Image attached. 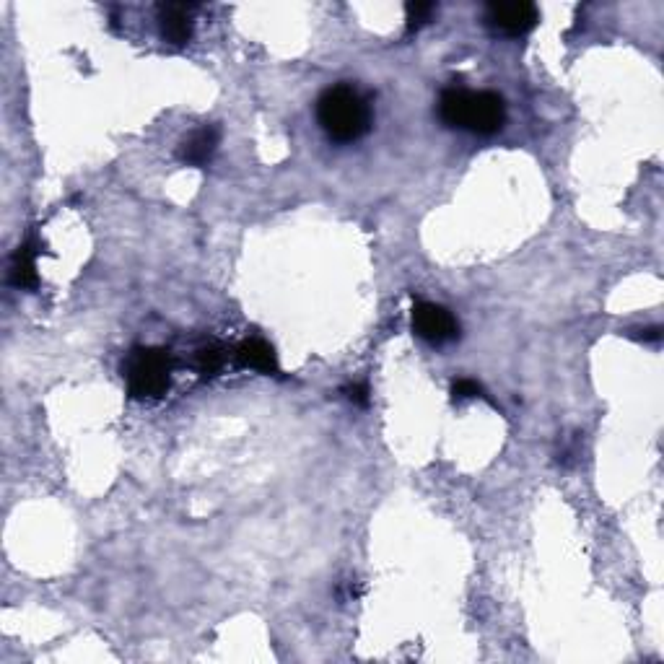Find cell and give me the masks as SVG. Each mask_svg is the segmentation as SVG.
I'll return each mask as SVG.
<instances>
[{
	"instance_id": "cell-3",
	"label": "cell",
	"mask_w": 664,
	"mask_h": 664,
	"mask_svg": "<svg viewBox=\"0 0 664 664\" xmlns=\"http://www.w3.org/2000/svg\"><path fill=\"white\" fill-rule=\"evenodd\" d=\"M172 353L164 348H135L122 366L133 400H159L172 384Z\"/></svg>"
},
{
	"instance_id": "cell-12",
	"label": "cell",
	"mask_w": 664,
	"mask_h": 664,
	"mask_svg": "<svg viewBox=\"0 0 664 664\" xmlns=\"http://www.w3.org/2000/svg\"><path fill=\"white\" fill-rule=\"evenodd\" d=\"M452 397L454 400H473V397H483V387L475 379H457L452 384Z\"/></svg>"
},
{
	"instance_id": "cell-7",
	"label": "cell",
	"mask_w": 664,
	"mask_h": 664,
	"mask_svg": "<svg viewBox=\"0 0 664 664\" xmlns=\"http://www.w3.org/2000/svg\"><path fill=\"white\" fill-rule=\"evenodd\" d=\"M218 141H221V130L216 125H205V128L195 130L179 143V161H185L190 166H205L216 154Z\"/></svg>"
},
{
	"instance_id": "cell-11",
	"label": "cell",
	"mask_w": 664,
	"mask_h": 664,
	"mask_svg": "<svg viewBox=\"0 0 664 664\" xmlns=\"http://www.w3.org/2000/svg\"><path fill=\"white\" fill-rule=\"evenodd\" d=\"M221 366H224V353H221V348H203V351H198L200 374L213 377L216 371H221Z\"/></svg>"
},
{
	"instance_id": "cell-4",
	"label": "cell",
	"mask_w": 664,
	"mask_h": 664,
	"mask_svg": "<svg viewBox=\"0 0 664 664\" xmlns=\"http://www.w3.org/2000/svg\"><path fill=\"white\" fill-rule=\"evenodd\" d=\"M413 330L431 345H447L460 338V322L454 314L431 301H418L413 307Z\"/></svg>"
},
{
	"instance_id": "cell-9",
	"label": "cell",
	"mask_w": 664,
	"mask_h": 664,
	"mask_svg": "<svg viewBox=\"0 0 664 664\" xmlns=\"http://www.w3.org/2000/svg\"><path fill=\"white\" fill-rule=\"evenodd\" d=\"M11 283L16 288H26V291H34L39 286V275H37V247L32 242L21 244L19 252L13 255L11 262Z\"/></svg>"
},
{
	"instance_id": "cell-10",
	"label": "cell",
	"mask_w": 664,
	"mask_h": 664,
	"mask_svg": "<svg viewBox=\"0 0 664 664\" xmlns=\"http://www.w3.org/2000/svg\"><path fill=\"white\" fill-rule=\"evenodd\" d=\"M434 13H436L434 3H408V6H405V21H408L410 32H413V29H421L423 24H428V21L434 19Z\"/></svg>"
},
{
	"instance_id": "cell-6",
	"label": "cell",
	"mask_w": 664,
	"mask_h": 664,
	"mask_svg": "<svg viewBox=\"0 0 664 664\" xmlns=\"http://www.w3.org/2000/svg\"><path fill=\"white\" fill-rule=\"evenodd\" d=\"M159 34L166 45L185 47L192 37V6L166 3L159 8Z\"/></svg>"
},
{
	"instance_id": "cell-5",
	"label": "cell",
	"mask_w": 664,
	"mask_h": 664,
	"mask_svg": "<svg viewBox=\"0 0 664 664\" xmlns=\"http://www.w3.org/2000/svg\"><path fill=\"white\" fill-rule=\"evenodd\" d=\"M540 21L535 3H491L486 8V24L504 37H524Z\"/></svg>"
},
{
	"instance_id": "cell-8",
	"label": "cell",
	"mask_w": 664,
	"mask_h": 664,
	"mask_svg": "<svg viewBox=\"0 0 664 664\" xmlns=\"http://www.w3.org/2000/svg\"><path fill=\"white\" fill-rule=\"evenodd\" d=\"M237 361L244 369H255L260 374H275L278 371V358H275L273 345L262 338L244 340L237 348Z\"/></svg>"
},
{
	"instance_id": "cell-13",
	"label": "cell",
	"mask_w": 664,
	"mask_h": 664,
	"mask_svg": "<svg viewBox=\"0 0 664 664\" xmlns=\"http://www.w3.org/2000/svg\"><path fill=\"white\" fill-rule=\"evenodd\" d=\"M345 397H348V403L366 408L369 405V387L366 384H351V387H345Z\"/></svg>"
},
{
	"instance_id": "cell-1",
	"label": "cell",
	"mask_w": 664,
	"mask_h": 664,
	"mask_svg": "<svg viewBox=\"0 0 664 664\" xmlns=\"http://www.w3.org/2000/svg\"><path fill=\"white\" fill-rule=\"evenodd\" d=\"M317 120L330 141L353 143L371 130V104L356 86L338 83L317 99Z\"/></svg>"
},
{
	"instance_id": "cell-2",
	"label": "cell",
	"mask_w": 664,
	"mask_h": 664,
	"mask_svg": "<svg viewBox=\"0 0 664 664\" xmlns=\"http://www.w3.org/2000/svg\"><path fill=\"white\" fill-rule=\"evenodd\" d=\"M439 120L454 130L493 135L504 128L506 104L496 91H467L454 86L441 94Z\"/></svg>"
}]
</instances>
